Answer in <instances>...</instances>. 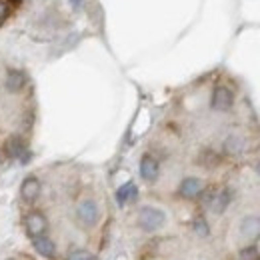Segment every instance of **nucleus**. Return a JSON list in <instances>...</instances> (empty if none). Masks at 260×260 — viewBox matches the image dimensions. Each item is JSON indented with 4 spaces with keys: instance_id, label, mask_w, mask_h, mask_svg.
Listing matches in <instances>:
<instances>
[{
    "instance_id": "f257e3e1",
    "label": "nucleus",
    "mask_w": 260,
    "mask_h": 260,
    "mask_svg": "<svg viewBox=\"0 0 260 260\" xmlns=\"http://www.w3.org/2000/svg\"><path fill=\"white\" fill-rule=\"evenodd\" d=\"M166 222V214L160 208L154 206H142L138 210V226L146 232H154Z\"/></svg>"
},
{
    "instance_id": "f03ea898",
    "label": "nucleus",
    "mask_w": 260,
    "mask_h": 260,
    "mask_svg": "<svg viewBox=\"0 0 260 260\" xmlns=\"http://www.w3.org/2000/svg\"><path fill=\"white\" fill-rule=\"evenodd\" d=\"M76 220L84 228L94 226L98 222V204L94 200L86 198L76 206Z\"/></svg>"
},
{
    "instance_id": "7ed1b4c3",
    "label": "nucleus",
    "mask_w": 260,
    "mask_h": 260,
    "mask_svg": "<svg viewBox=\"0 0 260 260\" xmlns=\"http://www.w3.org/2000/svg\"><path fill=\"white\" fill-rule=\"evenodd\" d=\"M232 104H234V94H232V90H230L228 86L218 84V86L212 90V98H210L212 110H216V112H226V110L232 108Z\"/></svg>"
},
{
    "instance_id": "20e7f679",
    "label": "nucleus",
    "mask_w": 260,
    "mask_h": 260,
    "mask_svg": "<svg viewBox=\"0 0 260 260\" xmlns=\"http://www.w3.org/2000/svg\"><path fill=\"white\" fill-rule=\"evenodd\" d=\"M26 82H28L26 72H24V70H18V68L8 70L6 76H4V88H6V92H10V94L22 92L24 86H26Z\"/></svg>"
},
{
    "instance_id": "39448f33",
    "label": "nucleus",
    "mask_w": 260,
    "mask_h": 260,
    "mask_svg": "<svg viewBox=\"0 0 260 260\" xmlns=\"http://www.w3.org/2000/svg\"><path fill=\"white\" fill-rule=\"evenodd\" d=\"M24 226H26V232L30 238H38V236H44L48 222H46V216L42 212H30L24 220Z\"/></svg>"
},
{
    "instance_id": "423d86ee",
    "label": "nucleus",
    "mask_w": 260,
    "mask_h": 260,
    "mask_svg": "<svg viewBox=\"0 0 260 260\" xmlns=\"http://www.w3.org/2000/svg\"><path fill=\"white\" fill-rule=\"evenodd\" d=\"M202 190H204V182H202L200 178H196V176L184 178V180L180 182V186H178V194L182 196V198H188V200L200 196Z\"/></svg>"
},
{
    "instance_id": "0eeeda50",
    "label": "nucleus",
    "mask_w": 260,
    "mask_h": 260,
    "mask_svg": "<svg viewBox=\"0 0 260 260\" xmlns=\"http://www.w3.org/2000/svg\"><path fill=\"white\" fill-rule=\"evenodd\" d=\"M158 172H160V166H158V160L152 154H144L140 158V176L146 182H154L158 178Z\"/></svg>"
},
{
    "instance_id": "6e6552de",
    "label": "nucleus",
    "mask_w": 260,
    "mask_h": 260,
    "mask_svg": "<svg viewBox=\"0 0 260 260\" xmlns=\"http://www.w3.org/2000/svg\"><path fill=\"white\" fill-rule=\"evenodd\" d=\"M222 148L230 156H240L246 150V140L240 134H228L224 138V142H222Z\"/></svg>"
},
{
    "instance_id": "1a4fd4ad",
    "label": "nucleus",
    "mask_w": 260,
    "mask_h": 260,
    "mask_svg": "<svg viewBox=\"0 0 260 260\" xmlns=\"http://www.w3.org/2000/svg\"><path fill=\"white\" fill-rule=\"evenodd\" d=\"M240 232L248 240L260 238V216H244L240 222Z\"/></svg>"
},
{
    "instance_id": "9d476101",
    "label": "nucleus",
    "mask_w": 260,
    "mask_h": 260,
    "mask_svg": "<svg viewBox=\"0 0 260 260\" xmlns=\"http://www.w3.org/2000/svg\"><path fill=\"white\" fill-rule=\"evenodd\" d=\"M32 246L34 250L44 256V258H54L56 256V246L54 242L48 238V236H38V238H32Z\"/></svg>"
},
{
    "instance_id": "9b49d317",
    "label": "nucleus",
    "mask_w": 260,
    "mask_h": 260,
    "mask_svg": "<svg viewBox=\"0 0 260 260\" xmlns=\"http://www.w3.org/2000/svg\"><path fill=\"white\" fill-rule=\"evenodd\" d=\"M40 194V180L34 178V176H28L22 180V186H20V196L26 200V202H34Z\"/></svg>"
},
{
    "instance_id": "f8f14e48",
    "label": "nucleus",
    "mask_w": 260,
    "mask_h": 260,
    "mask_svg": "<svg viewBox=\"0 0 260 260\" xmlns=\"http://www.w3.org/2000/svg\"><path fill=\"white\" fill-rule=\"evenodd\" d=\"M4 152L10 158H22L24 160V142L20 136H10L4 144Z\"/></svg>"
},
{
    "instance_id": "ddd939ff",
    "label": "nucleus",
    "mask_w": 260,
    "mask_h": 260,
    "mask_svg": "<svg viewBox=\"0 0 260 260\" xmlns=\"http://www.w3.org/2000/svg\"><path fill=\"white\" fill-rule=\"evenodd\" d=\"M230 200H232V194H230V190H228V188L216 190V194H214L212 202H210V208H212L216 214H222V212H224V210L228 208Z\"/></svg>"
},
{
    "instance_id": "4468645a",
    "label": "nucleus",
    "mask_w": 260,
    "mask_h": 260,
    "mask_svg": "<svg viewBox=\"0 0 260 260\" xmlns=\"http://www.w3.org/2000/svg\"><path fill=\"white\" fill-rule=\"evenodd\" d=\"M136 196H138V188H136V184H134V182H126V184H122V186L118 188V192H116V200H118V204H120V206H124L126 202H132Z\"/></svg>"
},
{
    "instance_id": "2eb2a0df",
    "label": "nucleus",
    "mask_w": 260,
    "mask_h": 260,
    "mask_svg": "<svg viewBox=\"0 0 260 260\" xmlns=\"http://www.w3.org/2000/svg\"><path fill=\"white\" fill-rule=\"evenodd\" d=\"M198 162L202 164L204 168H214V166H218V162H220V156H218L214 150L206 148V150H202V152H200Z\"/></svg>"
},
{
    "instance_id": "dca6fc26",
    "label": "nucleus",
    "mask_w": 260,
    "mask_h": 260,
    "mask_svg": "<svg viewBox=\"0 0 260 260\" xmlns=\"http://www.w3.org/2000/svg\"><path fill=\"white\" fill-rule=\"evenodd\" d=\"M238 258L240 260H258V248H256V246H246V248L240 250Z\"/></svg>"
},
{
    "instance_id": "f3484780",
    "label": "nucleus",
    "mask_w": 260,
    "mask_h": 260,
    "mask_svg": "<svg viewBox=\"0 0 260 260\" xmlns=\"http://www.w3.org/2000/svg\"><path fill=\"white\" fill-rule=\"evenodd\" d=\"M68 260H94V256L88 250H84V248H74L68 254Z\"/></svg>"
},
{
    "instance_id": "a211bd4d",
    "label": "nucleus",
    "mask_w": 260,
    "mask_h": 260,
    "mask_svg": "<svg viewBox=\"0 0 260 260\" xmlns=\"http://www.w3.org/2000/svg\"><path fill=\"white\" fill-rule=\"evenodd\" d=\"M194 232L198 234V236H208V232H210V230H208V224H206V220H204V218H200V216H198V218L194 220Z\"/></svg>"
},
{
    "instance_id": "6ab92c4d",
    "label": "nucleus",
    "mask_w": 260,
    "mask_h": 260,
    "mask_svg": "<svg viewBox=\"0 0 260 260\" xmlns=\"http://www.w3.org/2000/svg\"><path fill=\"white\" fill-rule=\"evenodd\" d=\"M8 12H10V10H8V4L0 0V24H2V22L8 18Z\"/></svg>"
},
{
    "instance_id": "aec40b11",
    "label": "nucleus",
    "mask_w": 260,
    "mask_h": 260,
    "mask_svg": "<svg viewBox=\"0 0 260 260\" xmlns=\"http://www.w3.org/2000/svg\"><path fill=\"white\" fill-rule=\"evenodd\" d=\"M70 2H72V4H74V6H78V4H80V2H82V0H70Z\"/></svg>"
},
{
    "instance_id": "412c9836",
    "label": "nucleus",
    "mask_w": 260,
    "mask_h": 260,
    "mask_svg": "<svg viewBox=\"0 0 260 260\" xmlns=\"http://www.w3.org/2000/svg\"><path fill=\"white\" fill-rule=\"evenodd\" d=\"M256 170H258V174H260V162H258V166H256Z\"/></svg>"
},
{
    "instance_id": "4be33fe9",
    "label": "nucleus",
    "mask_w": 260,
    "mask_h": 260,
    "mask_svg": "<svg viewBox=\"0 0 260 260\" xmlns=\"http://www.w3.org/2000/svg\"><path fill=\"white\" fill-rule=\"evenodd\" d=\"M0 162H2V154H0Z\"/></svg>"
},
{
    "instance_id": "5701e85b",
    "label": "nucleus",
    "mask_w": 260,
    "mask_h": 260,
    "mask_svg": "<svg viewBox=\"0 0 260 260\" xmlns=\"http://www.w3.org/2000/svg\"><path fill=\"white\" fill-rule=\"evenodd\" d=\"M12 2H20V0H12Z\"/></svg>"
}]
</instances>
